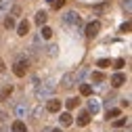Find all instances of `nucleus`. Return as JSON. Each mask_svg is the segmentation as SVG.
Segmentation results:
<instances>
[{
    "label": "nucleus",
    "mask_w": 132,
    "mask_h": 132,
    "mask_svg": "<svg viewBox=\"0 0 132 132\" xmlns=\"http://www.w3.org/2000/svg\"><path fill=\"white\" fill-rule=\"evenodd\" d=\"M120 31H122V34H126V31H130V23H128V21H126V23H122Z\"/></svg>",
    "instance_id": "nucleus-27"
},
{
    "label": "nucleus",
    "mask_w": 132,
    "mask_h": 132,
    "mask_svg": "<svg viewBox=\"0 0 132 132\" xmlns=\"http://www.w3.org/2000/svg\"><path fill=\"white\" fill-rule=\"evenodd\" d=\"M48 4H51L53 9H57V11H59V9L65 4V0H48Z\"/></svg>",
    "instance_id": "nucleus-22"
},
{
    "label": "nucleus",
    "mask_w": 132,
    "mask_h": 132,
    "mask_svg": "<svg viewBox=\"0 0 132 132\" xmlns=\"http://www.w3.org/2000/svg\"><path fill=\"white\" fill-rule=\"evenodd\" d=\"M11 6H13V0H0V15H9Z\"/></svg>",
    "instance_id": "nucleus-15"
},
{
    "label": "nucleus",
    "mask_w": 132,
    "mask_h": 132,
    "mask_svg": "<svg viewBox=\"0 0 132 132\" xmlns=\"http://www.w3.org/2000/svg\"><path fill=\"white\" fill-rule=\"evenodd\" d=\"M80 94L82 96H90L92 94V86L90 84H80Z\"/></svg>",
    "instance_id": "nucleus-17"
},
{
    "label": "nucleus",
    "mask_w": 132,
    "mask_h": 132,
    "mask_svg": "<svg viewBox=\"0 0 132 132\" xmlns=\"http://www.w3.org/2000/svg\"><path fill=\"white\" fill-rule=\"evenodd\" d=\"M4 120H6V113H4L2 109H0V122H4Z\"/></svg>",
    "instance_id": "nucleus-31"
},
{
    "label": "nucleus",
    "mask_w": 132,
    "mask_h": 132,
    "mask_svg": "<svg viewBox=\"0 0 132 132\" xmlns=\"http://www.w3.org/2000/svg\"><path fill=\"white\" fill-rule=\"evenodd\" d=\"M115 132H120V130H115Z\"/></svg>",
    "instance_id": "nucleus-34"
},
{
    "label": "nucleus",
    "mask_w": 132,
    "mask_h": 132,
    "mask_svg": "<svg viewBox=\"0 0 132 132\" xmlns=\"http://www.w3.org/2000/svg\"><path fill=\"white\" fill-rule=\"evenodd\" d=\"M128 124V120H118L115 122V128H122V126H126Z\"/></svg>",
    "instance_id": "nucleus-28"
},
{
    "label": "nucleus",
    "mask_w": 132,
    "mask_h": 132,
    "mask_svg": "<svg viewBox=\"0 0 132 132\" xmlns=\"http://www.w3.org/2000/svg\"><path fill=\"white\" fill-rule=\"evenodd\" d=\"M0 71H6V65H4V61L0 59Z\"/></svg>",
    "instance_id": "nucleus-32"
},
{
    "label": "nucleus",
    "mask_w": 132,
    "mask_h": 132,
    "mask_svg": "<svg viewBox=\"0 0 132 132\" xmlns=\"http://www.w3.org/2000/svg\"><path fill=\"white\" fill-rule=\"evenodd\" d=\"M96 65L105 69V67H109V65H111V61H109V59H98V61H96Z\"/></svg>",
    "instance_id": "nucleus-25"
},
{
    "label": "nucleus",
    "mask_w": 132,
    "mask_h": 132,
    "mask_svg": "<svg viewBox=\"0 0 132 132\" xmlns=\"http://www.w3.org/2000/svg\"><path fill=\"white\" fill-rule=\"evenodd\" d=\"M40 38H44V40H51V38H53V29L44 25V27H42V31H40Z\"/></svg>",
    "instance_id": "nucleus-18"
},
{
    "label": "nucleus",
    "mask_w": 132,
    "mask_h": 132,
    "mask_svg": "<svg viewBox=\"0 0 132 132\" xmlns=\"http://www.w3.org/2000/svg\"><path fill=\"white\" fill-rule=\"evenodd\" d=\"M27 71H29V61L27 59H19L17 63L13 65V73L17 76V78H23Z\"/></svg>",
    "instance_id": "nucleus-3"
},
{
    "label": "nucleus",
    "mask_w": 132,
    "mask_h": 132,
    "mask_svg": "<svg viewBox=\"0 0 132 132\" xmlns=\"http://www.w3.org/2000/svg\"><path fill=\"white\" fill-rule=\"evenodd\" d=\"M11 132H27V126L23 120H15L13 126H11Z\"/></svg>",
    "instance_id": "nucleus-10"
},
{
    "label": "nucleus",
    "mask_w": 132,
    "mask_h": 132,
    "mask_svg": "<svg viewBox=\"0 0 132 132\" xmlns=\"http://www.w3.org/2000/svg\"><path fill=\"white\" fill-rule=\"evenodd\" d=\"M78 105H80V98H78V96H71V98H67V101H65V107H67L69 111L76 109Z\"/></svg>",
    "instance_id": "nucleus-16"
},
{
    "label": "nucleus",
    "mask_w": 132,
    "mask_h": 132,
    "mask_svg": "<svg viewBox=\"0 0 132 132\" xmlns=\"http://www.w3.org/2000/svg\"><path fill=\"white\" fill-rule=\"evenodd\" d=\"M53 94H55V84H51V82L40 84L36 88V98H40V101H46V98H51Z\"/></svg>",
    "instance_id": "nucleus-1"
},
{
    "label": "nucleus",
    "mask_w": 132,
    "mask_h": 132,
    "mask_svg": "<svg viewBox=\"0 0 132 132\" xmlns=\"http://www.w3.org/2000/svg\"><path fill=\"white\" fill-rule=\"evenodd\" d=\"M61 107H63V103L59 101V98H55V96H51V98H48V103H46V111L48 113H59Z\"/></svg>",
    "instance_id": "nucleus-4"
},
{
    "label": "nucleus",
    "mask_w": 132,
    "mask_h": 132,
    "mask_svg": "<svg viewBox=\"0 0 132 132\" xmlns=\"http://www.w3.org/2000/svg\"><path fill=\"white\" fill-rule=\"evenodd\" d=\"M29 115V107L25 105V103H19V105H15V118H27Z\"/></svg>",
    "instance_id": "nucleus-7"
},
{
    "label": "nucleus",
    "mask_w": 132,
    "mask_h": 132,
    "mask_svg": "<svg viewBox=\"0 0 132 132\" xmlns=\"http://www.w3.org/2000/svg\"><path fill=\"white\" fill-rule=\"evenodd\" d=\"M59 122H61V126H69V124L73 122V118H71V113H69V111H65V113L59 115Z\"/></svg>",
    "instance_id": "nucleus-14"
},
{
    "label": "nucleus",
    "mask_w": 132,
    "mask_h": 132,
    "mask_svg": "<svg viewBox=\"0 0 132 132\" xmlns=\"http://www.w3.org/2000/svg\"><path fill=\"white\" fill-rule=\"evenodd\" d=\"M78 82V78H76V73H65L63 78H61V86L65 88V90H69V88H73V84Z\"/></svg>",
    "instance_id": "nucleus-5"
},
{
    "label": "nucleus",
    "mask_w": 132,
    "mask_h": 132,
    "mask_svg": "<svg viewBox=\"0 0 132 132\" xmlns=\"http://www.w3.org/2000/svg\"><path fill=\"white\" fill-rule=\"evenodd\" d=\"M107 6H109V4H96L92 11H94V13H103V11H107Z\"/></svg>",
    "instance_id": "nucleus-26"
},
{
    "label": "nucleus",
    "mask_w": 132,
    "mask_h": 132,
    "mask_svg": "<svg viewBox=\"0 0 132 132\" xmlns=\"http://www.w3.org/2000/svg\"><path fill=\"white\" fill-rule=\"evenodd\" d=\"M42 115H44V109H42V107H38V109L31 111V118H34V120H40Z\"/></svg>",
    "instance_id": "nucleus-23"
},
{
    "label": "nucleus",
    "mask_w": 132,
    "mask_h": 132,
    "mask_svg": "<svg viewBox=\"0 0 132 132\" xmlns=\"http://www.w3.org/2000/svg\"><path fill=\"white\" fill-rule=\"evenodd\" d=\"M124 65H126L124 59H118V61H115V67H124Z\"/></svg>",
    "instance_id": "nucleus-30"
},
{
    "label": "nucleus",
    "mask_w": 132,
    "mask_h": 132,
    "mask_svg": "<svg viewBox=\"0 0 132 132\" xmlns=\"http://www.w3.org/2000/svg\"><path fill=\"white\" fill-rule=\"evenodd\" d=\"M4 27H6V29H15V27H17V21H15L13 17H6V19H4Z\"/></svg>",
    "instance_id": "nucleus-20"
},
{
    "label": "nucleus",
    "mask_w": 132,
    "mask_h": 132,
    "mask_svg": "<svg viewBox=\"0 0 132 132\" xmlns=\"http://www.w3.org/2000/svg\"><path fill=\"white\" fill-rule=\"evenodd\" d=\"M63 23L69 25V27H78V25H82V17H80L76 11H67V13L63 15Z\"/></svg>",
    "instance_id": "nucleus-2"
},
{
    "label": "nucleus",
    "mask_w": 132,
    "mask_h": 132,
    "mask_svg": "<svg viewBox=\"0 0 132 132\" xmlns=\"http://www.w3.org/2000/svg\"><path fill=\"white\" fill-rule=\"evenodd\" d=\"M90 124V113L88 111H82L78 115V126H88Z\"/></svg>",
    "instance_id": "nucleus-12"
},
{
    "label": "nucleus",
    "mask_w": 132,
    "mask_h": 132,
    "mask_svg": "<svg viewBox=\"0 0 132 132\" xmlns=\"http://www.w3.org/2000/svg\"><path fill=\"white\" fill-rule=\"evenodd\" d=\"M122 6H124L128 13H130V0H122Z\"/></svg>",
    "instance_id": "nucleus-29"
},
{
    "label": "nucleus",
    "mask_w": 132,
    "mask_h": 132,
    "mask_svg": "<svg viewBox=\"0 0 132 132\" xmlns=\"http://www.w3.org/2000/svg\"><path fill=\"white\" fill-rule=\"evenodd\" d=\"M98 31H101V21H90V23L86 25V36H88V38H94Z\"/></svg>",
    "instance_id": "nucleus-6"
},
{
    "label": "nucleus",
    "mask_w": 132,
    "mask_h": 132,
    "mask_svg": "<svg viewBox=\"0 0 132 132\" xmlns=\"http://www.w3.org/2000/svg\"><path fill=\"white\" fill-rule=\"evenodd\" d=\"M15 29H17V36H27V31H29V23L23 19V21L17 23V27H15Z\"/></svg>",
    "instance_id": "nucleus-9"
},
{
    "label": "nucleus",
    "mask_w": 132,
    "mask_h": 132,
    "mask_svg": "<svg viewBox=\"0 0 132 132\" xmlns=\"http://www.w3.org/2000/svg\"><path fill=\"white\" fill-rule=\"evenodd\" d=\"M120 115V109H107V120H113Z\"/></svg>",
    "instance_id": "nucleus-24"
},
{
    "label": "nucleus",
    "mask_w": 132,
    "mask_h": 132,
    "mask_svg": "<svg viewBox=\"0 0 132 132\" xmlns=\"http://www.w3.org/2000/svg\"><path fill=\"white\" fill-rule=\"evenodd\" d=\"M11 92H13V86H6V88H2V92H0V101H6V98L11 96Z\"/></svg>",
    "instance_id": "nucleus-19"
},
{
    "label": "nucleus",
    "mask_w": 132,
    "mask_h": 132,
    "mask_svg": "<svg viewBox=\"0 0 132 132\" xmlns=\"http://www.w3.org/2000/svg\"><path fill=\"white\" fill-rule=\"evenodd\" d=\"M92 82H103L105 80V73H101V71H92Z\"/></svg>",
    "instance_id": "nucleus-21"
},
{
    "label": "nucleus",
    "mask_w": 132,
    "mask_h": 132,
    "mask_svg": "<svg viewBox=\"0 0 132 132\" xmlns=\"http://www.w3.org/2000/svg\"><path fill=\"white\" fill-rule=\"evenodd\" d=\"M98 109H101V103H98L96 101V98H90V101H88V113H98Z\"/></svg>",
    "instance_id": "nucleus-13"
},
{
    "label": "nucleus",
    "mask_w": 132,
    "mask_h": 132,
    "mask_svg": "<svg viewBox=\"0 0 132 132\" xmlns=\"http://www.w3.org/2000/svg\"><path fill=\"white\" fill-rule=\"evenodd\" d=\"M46 19H48V15H46V11H38V13H36V17H34L36 25H40V27H42V25L46 23Z\"/></svg>",
    "instance_id": "nucleus-11"
},
{
    "label": "nucleus",
    "mask_w": 132,
    "mask_h": 132,
    "mask_svg": "<svg viewBox=\"0 0 132 132\" xmlns=\"http://www.w3.org/2000/svg\"><path fill=\"white\" fill-rule=\"evenodd\" d=\"M51 132H63V130H61V128H55V130H51Z\"/></svg>",
    "instance_id": "nucleus-33"
},
{
    "label": "nucleus",
    "mask_w": 132,
    "mask_h": 132,
    "mask_svg": "<svg viewBox=\"0 0 132 132\" xmlns=\"http://www.w3.org/2000/svg\"><path fill=\"white\" fill-rule=\"evenodd\" d=\"M126 84V76L124 73H113L111 76V86L113 88H120V86H124Z\"/></svg>",
    "instance_id": "nucleus-8"
}]
</instances>
